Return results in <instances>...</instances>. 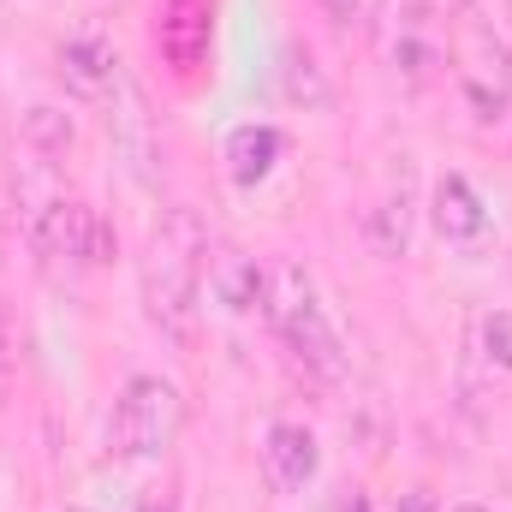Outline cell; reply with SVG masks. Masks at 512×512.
I'll return each mask as SVG.
<instances>
[{
  "label": "cell",
  "instance_id": "obj_7",
  "mask_svg": "<svg viewBox=\"0 0 512 512\" xmlns=\"http://www.w3.org/2000/svg\"><path fill=\"white\" fill-rule=\"evenodd\" d=\"M262 465H268V483L280 495H304L322 471V447L304 423H274L268 441H262Z\"/></svg>",
  "mask_w": 512,
  "mask_h": 512
},
{
  "label": "cell",
  "instance_id": "obj_4",
  "mask_svg": "<svg viewBox=\"0 0 512 512\" xmlns=\"http://www.w3.org/2000/svg\"><path fill=\"white\" fill-rule=\"evenodd\" d=\"M453 78L477 120H501L512 108V48L477 6L453 18Z\"/></svg>",
  "mask_w": 512,
  "mask_h": 512
},
{
  "label": "cell",
  "instance_id": "obj_12",
  "mask_svg": "<svg viewBox=\"0 0 512 512\" xmlns=\"http://www.w3.org/2000/svg\"><path fill=\"white\" fill-rule=\"evenodd\" d=\"M215 292H221V304L233 316H245V310H256V298H268V274L256 268L251 256H227L221 274H215Z\"/></svg>",
  "mask_w": 512,
  "mask_h": 512
},
{
  "label": "cell",
  "instance_id": "obj_15",
  "mask_svg": "<svg viewBox=\"0 0 512 512\" xmlns=\"http://www.w3.org/2000/svg\"><path fill=\"white\" fill-rule=\"evenodd\" d=\"M483 358L495 370H512V310H489L483 316Z\"/></svg>",
  "mask_w": 512,
  "mask_h": 512
},
{
  "label": "cell",
  "instance_id": "obj_14",
  "mask_svg": "<svg viewBox=\"0 0 512 512\" xmlns=\"http://www.w3.org/2000/svg\"><path fill=\"white\" fill-rule=\"evenodd\" d=\"M280 84H286V102H310V108H322V102H328V84H322V72H316V60H310L304 48H286Z\"/></svg>",
  "mask_w": 512,
  "mask_h": 512
},
{
  "label": "cell",
  "instance_id": "obj_11",
  "mask_svg": "<svg viewBox=\"0 0 512 512\" xmlns=\"http://www.w3.org/2000/svg\"><path fill=\"white\" fill-rule=\"evenodd\" d=\"M280 149H286V137L274 126H239L227 137V173H233L239 185H262V179L274 173Z\"/></svg>",
  "mask_w": 512,
  "mask_h": 512
},
{
  "label": "cell",
  "instance_id": "obj_8",
  "mask_svg": "<svg viewBox=\"0 0 512 512\" xmlns=\"http://www.w3.org/2000/svg\"><path fill=\"white\" fill-rule=\"evenodd\" d=\"M429 221H435V233H441L447 245H477V239L489 233V209H483V197L471 191L465 173H441V179H435Z\"/></svg>",
  "mask_w": 512,
  "mask_h": 512
},
{
  "label": "cell",
  "instance_id": "obj_10",
  "mask_svg": "<svg viewBox=\"0 0 512 512\" xmlns=\"http://www.w3.org/2000/svg\"><path fill=\"white\" fill-rule=\"evenodd\" d=\"M114 137H120V155L131 161V173H137L143 185H155V161H161V149H155V137H149V108H143V96H137V84H131V78H120Z\"/></svg>",
  "mask_w": 512,
  "mask_h": 512
},
{
  "label": "cell",
  "instance_id": "obj_3",
  "mask_svg": "<svg viewBox=\"0 0 512 512\" xmlns=\"http://www.w3.org/2000/svg\"><path fill=\"white\" fill-rule=\"evenodd\" d=\"M268 322L280 328V340H286V352L316 376V382H346V370H352V358H346V340H340V328L328 322V310H322V298H316V280L298 268V262H274V274H268Z\"/></svg>",
  "mask_w": 512,
  "mask_h": 512
},
{
  "label": "cell",
  "instance_id": "obj_17",
  "mask_svg": "<svg viewBox=\"0 0 512 512\" xmlns=\"http://www.w3.org/2000/svg\"><path fill=\"white\" fill-rule=\"evenodd\" d=\"M447 512H489V507H477V501H459V507H447Z\"/></svg>",
  "mask_w": 512,
  "mask_h": 512
},
{
  "label": "cell",
  "instance_id": "obj_5",
  "mask_svg": "<svg viewBox=\"0 0 512 512\" xmlns=\"http://www.w3.org/2000/svg\"><path fill=\"white\" fill-rule=\"evenodd\" d=\"M185 429V399L179 387L161 382V376H131L114 399V423H108V441L120 459H161Z\"/></svg>",
  "mask_w": 512,
  "mask_h": 512
},
{
  "label": "cell",
  "instance_id": "obj_18",
  "mask_svg": "<svg viewBox=\"0 0 512 512\" xmlns=\"http://www.w3.org/2000/svg\"><path fill=\"white\" fill-rule=\"evenodd\" d=\"M143 512H173V507H167V501H161V507H155V501H149V507H143Z\"/></svg>",
  "mask_w": 512,
  "mask_h": 512
},
{
  "label": "cell",
  "instance_id": "obj_9",
  "mask_svg": "<svg viewBox=\"0 0 512 512\" xmlns=\"http://www.w3.org/2000/svg\"><path fill=\"white\" fill-rule=\"evenodd\" d=\"M393 66L411 84H429V72L441 66V36L423 0H399V24H393Z\"/></svg>",
  "mask_w": 512,
  "mask_h": 512
},
{
  "label": "cell",
  "instance_id": "obj_6",
  "mask_svg": "<svg viewBox=\"0 0 512 512\" xmlns=\"http://www.w3.org/2000/svg\"><path fill=\"white\" fill-rule=\"evenodd\" d=\"M120 78H126V72H120V54H114L108 36L78 30V36L60 42V84H66L78 102H102V96H114Z\"/></svg>",
  "mask_w": 512,
  "mask_h": 512
},
{
  "label": "cell",
  "instance_id": "obj_13",
  "mask_svg": "<svg viewBox=\"0 0 512 512\" xmlns=\"http://www.w3.org/2000/svg\"><path fill=\"white\" fill-rule=\"evenodd\" d=\"M24 143H30V155H66L72 149V120L60 108H30L24 114Z\"/></svg>",
  "mask_w": 512,
  "mask_h": 512
},
{
  "label": "cell",
  "instance_id": "obj_2",
  "mask_svg": "<svg viewBox=\"0 0 512 512\" xmlns=\"http://www.w3.org/2000/svg\"><path fill=\"white\" fill-rule=\"evenodd\" d=\"M203 268H209V233H203L197 209H167L149 227V245L137 262V292H143V316L155 334H167L179 346L197 334Z\"/></svg>",
  "mask_w": 512,
  "mask_h": 512
},
{
  "label": "cell",
  "instance_id": "obj_16",
  "mask_svg": "<svg viewBox=\"0 0 512 512\" xmlns=\"http://www.w3.org/2000/svg\"><path fill=\"white\" fill-rule=\"evenodd\" d=\"M322 6H328L334 24H358V12H364V0H322Z\"/></svg>",
  "mask_w": 512,
  "mask_h": 512
},
{
  "label": "cell",
  "instance_id": "obj_1",
  "mask_svg": "<svg viewBox=\"0 0 512 512\" xmlns=\"http://www.w3.org/2000/svg\"><path fill=\"white\" fill-rule=\"evenodd\" d=\"M12 191H18V209H24V233H30V251L42 256L54 274H78V268H102L114 256V233L108 221L78 203L66 191V179L54 173L48 155H24L12 167Z\"/></svg>",
  "mask_w": 512,
  "mask_h": 512
}]
</instances>
